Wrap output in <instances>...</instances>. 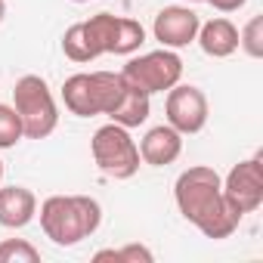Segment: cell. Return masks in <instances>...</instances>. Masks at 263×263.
Returning a JSON list of instances; mask_svg holds the SVG:
<instances>
[{"label": "cell", "mask_w": 263, "mask_h": 263, "mask_svg": "<svg viewBox=\"0 0 263 263\" xmlns=\"http://www.w3.org/2000/svg\"><path fill=\"white\" fill-rule=\"evenodd\" d=\"M143 44H146V28H143L137 19L115 16L111 41H108V53H115V56H134Z\"/></svg>", "instance_id": "5bb4252c"}, {"label": "cell", "mask_w": 263, "mask_h": 263, "mask_svg": "<svg viewBox=\"0 0 263 263\" xmlns=\"http://www.w3.org/2000/svg\"><path fill=\"white\" fill-rule=\"evenodd\" d=\"M223 195L241 217L254 214L263 204V155L238 161L223 180Z\"/></svg>", "instance_id": "ba28073f"}, {"label": "cell", "mask_w": 263, "mask_h": 263, "mask_svg": "<svg viewBox=\"0 0 263 263\" xmlns=\"http://www.w3.org/2000/svg\"><path fill=\"white\" fill-rule=\"evenodd\" d=\"M41 251L28 238H7L0 241V263H37Z\"/></svg>", "instance_id": "ac0fdd59"}, {"label": "cell", "mask_w": 263, "mask_h": 263, "mask_svg": "<svg viewBox=\"0 0 263 263\" xmlns=\"http://www.w3.org/2000/svg\"><path fill=\"white\" fill-rule=\"evenodd\" d=\"M174 201L183 220H189L204 238L214 241L229 238L241 223V214L232 211V204L223 195V177L208 164H192L177 177Z\"/></svg>", "instance_id": "6da1fadb"}, {"label": "cell", "mask_w": 263, "mask_h": 263, "mask_svg": "<svg viewBox=\"0 0 263 263\" xmlns=\"http://www.w3.org/2000/svg\"><path fill=\"white\" fill-rule=\"evenodd\" d=\"M90 152H93L96 167L105 177H111V180H130L140 171V161H143L140 158V146H137L134 137H130V130L115 124V121L102 124L93 134Z\"/></svg>", "instance_id": "5b68a950"}, {"label": "cell", "mask_w": 263, "mask_h": 263, "mask_svg": "<svg viewBox=\"0 0 263 263\" xmlns=\"http://www.w3.org/2000/svg\"><path fill=\"white\" fill-rule=\"evenodd\" d=\"M93 260H96V263H102V260H111V263H152L155 254H152L146 245H124V248H105V251H96Z\"/></svg>", "instance_id": "2e32d148"}, {"label": "cell", "mask_w": 263, "mask_h": 263, "mask_svg": "<svg viewBox=\"0 0 263 263\" xmlns=\"http://www.w3.org/2000/svg\"><path fill=\"white\" fill-rule=\"evenodd\" d=\"M13 108L19 111L25 140H47L59 124V108H56L53 90L41 74H22L16 81Z\"/></svg>", "instance_id": "277c9868"}, {"label": "cell", "mask_w": 263, "mask_h": 263, "mask_svg": "<svg viewBox=\"0 0 263 263\" xmlns=\"http://www.w3.org/2000/svg\"><path fill=\"white\" fill-rule=\"evenodd\" d=\"M121 78L130 87H137V90H143L149 96L167 93L183 78V59H180L177 50L161 47V50H152V53L127 59V65L121 68Z\"/></svg>", "instance_id": "8992f818"}, {"label": "cell", "mask_w": 263, "mask_h": 263, "mask_svg": "<svg viewBox=\"0 0 263 263\" xmlns=\"http://www.w3.org/2000/svg\"><path fill=\"white\" fill-rule=\"evenodd\" d=\"M62 53L71 62H93V59H99L96 50H93V44H90V37H87L84 22H74V25L65 28V34H62Z\"/></svg>", "instance_id": "9a60e30c"}, {"label": "cell", "mask_w": 263, "mask_h": 263, "mask_svg": "<svg viewBox=\"0 0 263 263\" xmlns=\"http://www.w3.org/2000/svg\"><path fill=\"white\" fill-rule=\"evenodd\" d=\"M238 47H241L251 59H260V56H263V16L248 19V25L238 31Z\"/></svg>", "instance_id": "d6986e66"}, {"label": "cell", "mask_w": 263, "mask_h": 263, "mask_svg": "<svg viewBox=\"0 0 263 263\" xmlns=\"http://www.w3.org/2000/svg\"><path fill=\"white\" fill-rule=\"evenodd\" d=\"M41 229L59 248H74L102 223V208L90 195H50L41 204Z\"/></svg>", "instance_id": "7a4b0ae2"}, {"label": "cell", "mask_w": 263, "mask_h": 263, "mask_svg": "<svg viewBox=\"0 0 263 263\" xmlns=\"http://www.w3.org/2000/svg\"><path fill=\"white\" fill-rule=\"evenodd\" d=\"M204 4H211L214 10H220V13H235V10H241L248 0H204Z\"/></svg>", "instance_id": "ffe728a7"}, {"label": "cell", "mask_w": 263, "mask_h": 263, "mask_svg": "<svg viewBox=\"0 0 263 263\" xmlns=\"http://www.w3.org/2000/svg\"><path fill=\"white\" fill-rule=\"evenodd\" d=\"M164 115H167V124L174 130H180L183 137H192V134H201L204 130L211 105H208V96L201 87L174 84L167 90V99H164Z\"/></svg>", "instance_id": "52a82bcc"}, {"label": "cell", "mask_w": 263, "mask_h": 263, "mask_svg": "<svg viewBox=\"0 0 263 263\" xmlns=\"http://www.w3.org/2000/svg\"><path fill=\"white\" fill-rule=\"evenodd\" d=\"M180 152H183V134L171 124H158L146 130V137L140 140V158L149 167H167L180 158Z\"/></svg>", "instance_id": "30bf717a"}, {"label": "cell", "mask_w": 263, "mask_h": 263, "mask_svg": "<svg viewBox=\"0 0 263 263\" xmlns=\"http://www.w3.org/2000/svg\"><path fill=\"white\" fill-rule=\"evenodd\" d=\"M0 180H4V161H0Z\"/></svg>", "instance_id": "603a6c76"}, {"label": "cell", "mask_w": 263, "mask_h": 263, "mask_svg": "<svg viewBox=\"0 0 263 263\" xmlns=\"http://www.w3.org/2000/svg\"><path fill=\"white\" fill-rule=\"evenodd\" d=\"M198 25H201V19L192 7H164L152 22V34L161 47L183 50V47L195 44Z\"/></svg>", "instance_id": "9c48e42d"}, {"label": "cell", "mask_w": 263, "mask_h": 263, "mask_svg": "<svg viewBox=\"0 0 263 263\" xmlns=\"http://www.w3.org/2000/svg\"><path fill=\"white\" fill-rule=\"evenodd\" d=\"M71 4H90V0H71Z\"/></svg>", "instance_id": "7402d4cb"}, {"label": "cell", "mask_w": 263, "mask_h": 263, "mask_svg": "<svg viewBox=\"0 0 263 263\" xmlns=\"http://www.w3.org/2000/svg\"><path fill=\"white\" fill-rule=\"evenodd\" d=\"M186 4H198V0H186Z\"/></svg>", "instance_id": "cb8c5ba5"}, {"label": "cell", "mask_w": 263, "mask_h": 263, "mask_svg": "<svg viewBox=\"0 0 263 263\" xmlns=\"http://www.w3.org/2000/svg\"><path fill=\"white\" fill-rule=\"evenodd\" d=\"M124 87H127V81L121 78V71L118 74L115 71H78V74L65 78L62 102L78 118H96V115H108L115 108Z\"/></svg>", "instance_id": "3957f363"}, {"label": "cell", "mask_w": 263, "mask_h": 263, "mask_svg": "<svg viewBox=\"0 0 263 263\" xmlns=\"http://www.w3.org/2000/svg\"><path fill=\"white\" fill-rule=\"evenodd\" d=\"M4 19H7V0H0V25H4Z\"/></svg>", "instance_id": "44dd1931"}, {"label": "cell", "mask_w": 263, "mask_h": 263, "mask_svg": "<svg viewBox=\"0 0 263 263\" xmlns=\"http://www.w3.org/2000/svg\"><path fill=\"white\" fill-rule=\"evenodd\" d=\"M37 217V195L25 186H4L0 189V226L25 229Z\"/></svg>", "instance_id": "8fae6325"}, {"label": "cell", "mask_w": 263, "mask_h": 263, "mask_svg": "<svg viewBox=\"0 0 263 263\" xmlns=\"http://www.w3.org/2000/svg\"><path fill=\"white\" fill-rule=\"evenodd\" d=\"M198 47L204 56L211 59H226L238 50V28L226 19V16H217L211 22H201L198 25V34H195Z\"/></svg>", "instance_id": "7c38bea8"}, {"label": "cell", "mask_w": 263, "mask_h": 263, "mask_svg": "<svg viewBox=\"0 0 263 263\" xmlns=\"http://www.w3.org/2000/svg\"><path fill=\"white\" fill-rule=\"evenodd\" d=\"M25 140V130H22V121H19V111L13 105H4L0 102V149H13Z\"/></svg>", "instance_id": "e0dca14e"}, {"label": "cell", "mask_w": 263, "mask_h": 263, "mask_svg": "<svg viewBox=\"0 0 263 263\" xmlns=\"http://www.w3.org/2000/svg\"><path fill=\"white\" fill-rule=\"evenodd\" d=\"M149 99H152L149 93H143V90H137V87L127 84L124 93H121V99H118L115 108L108 111V121H115V124H121V127H127V130L146 124V121H149V111H152V102H149Z\"/></svg>", "instance_id": "4fadbf2b"}]
</instances>
